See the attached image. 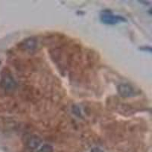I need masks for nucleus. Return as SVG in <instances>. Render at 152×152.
<instances>
[{
  "instance_id": "f257e3e1",
  "label": "nucleus",
  "mask_w": 152,
  "mask_h": 152,
  "mask_svg": "<svg viewBox=\"0 0 152 152\" xmlns=\"http://www.w3.org/2000/svg\"><path fill=\"white\" fill-rule=\"evenodd\" d=\"M117 91L119 94L123 97H132L138 95L139 91L137 88L130 84H120L117 87Z\"/></svg>"
},
{
  "instance_id": "f03ea898",
  "label": "nucleus",
  "mask_w": 152,
  "mask_h": 152,
  "mask_svg": "<svg viewBox=\"0 0 152 152\" xmlns=\"http://www.w3.org/2000/svg\"><path fill=\"white\" fill-rule=\"evenodd\" d=\"M100 21L106 24H116L120 22H125L126 19L120 15H115L109 12H105L100 15Z\"/></svg>"
},
{
  "instance_id": "7ed1b4c3",
  "label": "nucleus",
  "mask_w": 152,
  "mask_h": 152,
  "mask_svg": "<svg viewBox=\"0 0 152 152\" xmlns=\"http://www.w3.org/2000/svg\"><path fill=\"white\" fill-rule=\"evenodd\" d=\"M1 85L6 91H12L16 87V82L12 75L9 73H5L2 76Z\"/></svg>"
},
{
  "instance_id": "20e7f679",
  "label": "nucleus",
  "mask_w": 152,
  "mask_h": 152,
  "mask_svg": "<svg viewBox=\"0 0 152 152\" xmlns=\"http://www.w3.org/2000/svg\"><path fill=\"white\" fill-rule=\"evenodd\" d=\"M20 46H21V48L24 49V50H32L37 47V41L35 38H28V39H26L24 41H22Z\"/></svg>"
},
{
  "instance_id": "39448f33",
  "label": "nucleus",
  "mask_w": 152,
  "mask_h": 152,
  "mask_svg": "<svg viewBox=\"0 0 152 152\" xmlns=\"http://www.w3.org/2000/svg\"><path fill=\"white\" fill-rule=\"evenodd\" d=\"M40 138H38L37 137L34 136L33 138H30L28 142V148L31 149H35V148H37L38 146L40 145Z\"/></svg>"
},
{
  "instance_id": "423d86ee",
  "label": "nucleus",
  "mask_w": 152,
  "mask_h": 152,
  "mask_svg": "<svg viewBox=\"0 0 152 152\" xmlns=\"http://www.w3.org/2000/svg\"><path fill=\"white\" fill-rule=\"evenodd\" d=\"M37 152H53V148L50 145H43Z\"/></svg>"
},
{
  "instance_id": "0eeeda50",
  "label": "nucleus",
  "mask_w": 152,
  "mask_h": 152,
  "mask_svg": "<svg viewBox=\"0 0 152 152\" xmlns=\"http://www.w3.org/2000/svg\"><path fill=\"white\" fill-rule=\"evenodd\" d=\"M91 152H104V151L101 150V149L98 148H93L91 150Z\"/></svg>"
}]
</instances>
